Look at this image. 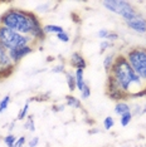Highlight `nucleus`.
<instances>
[{"instance_id":"f257e3e1","label":"nucleus","mask_w":146,"mask_h":147,"mask_svg":"<svg viewBox=\"0 0 146 147\" xmlns=\"http://www.w3.org/2000/svg\"><path fill=\"white\" fill-rule=\"evenodd\" d=\"M0 25L23 35H29L35 44L43 43L47 38L39 16L29 10H23L19 8L6 9L0 15Z\"/></svg>"},{"instance_id":"f03ea898","label":"nucleus","mask_w":146,"mask_h":147,"mask_svg":"<svg viewBox=\"0 0 146 147\" xmlns=\"http://www.w3.org/2000/svg\"><path fill=\"white\" fill-rule=\"evenodd\" d=\"M107 76H111L112 79L116 82V84L130 97L146 86V83L134 72V69L128 64L125 54H122V53L116 54L114 65L110 71V74Z\"/></svg>"},{"instance_id":"7ed1b4c3","label":"nucleus","mask_w":146,"mask_h":147,"mask_svg":"<svg viewBox=\"0 0 146 147\" xmlns=\"http://www.w3.org/2000/svg\"><path fill=\"white\" fill-rule=\"evenodd\" d=\"M0 43L8 51L23 45H35L34 40L29 35H23L3 25H0Z\"/></svg>"},{"instance_id":"20e7f679","label":"nucleus","mask_w":146,"mask_h":147,"mask_svg":"<svg viewBox=\"0 0 146 147\" xmlns=\"http://www.w3.org/2000/svg\"><path fill=\"white\" fill-rule=\"evenodd\" d=\"M125 57L134 72L146 83V48L142 47L130 48L125 53Z\"/></svg>"},{"instance_id":"39448f33","label":"nucleus","mask_w":146,"mask_h":147,"mask_svg":"<svg viewBox=\"0 0 146 147\" xmlns=\"http://www.w3.org/2000/svg\"><path fill=\"white\" fill-rule=\"evenodd\" d=\"M102 5L108 11L120 15L125 20V23L132 20L139 15V13L134 8V5L130 1H126V0H105V1H102Z\"/></svg>"},{"instance_id":"423d86ee","label":"nucleus","mask_w":146,"mask_h":147,"mask_svg":"<svg viewBox=\"0 0 146 147\" xmlns=\"http://www.w3.org/2000/svg\"><path fill=\"white\" fill-rule=\"evenodd\" d=\"M106 94L110 99L115 101L116 103L126 101L127 98H130V96L127 93H125L122 89L116 84V82L112 79L111 76H107V81H106Z\"/></svg>"},{"instance_id":"0eeeda50","label":"nucleus","mask_w":146,"mask_h":147,"mask_svg":"<svg viewBox=\"0 0 146 147\" xmlns=\"http://www.w3.org/2000/svg\"><path fill=\"white\" fill-rule=\"evenodd\" d=\"M33 52H34V45H23V47H18V48L8 51V54H9V58L11 59V62L15 65H18L22 62V59H24L26 55H29Z\"/></svg>"},{"instance_id":"6e6552de","label":"nucleus","mask_w":146,"mask_h":147,"mask_svg":"<svg viewBox=\"0 0 146 147\" xmlns=\"http://www.w3.org/2000/svg\"><path fill=\"white\" fill-rule=\"evenodd\" d=\"M126 25L130 29H132L134 32L139 33V34H145L146 33V19L140 13H139V15L132 19V20L126 22Z\"/></svg>"},{"instance_id":"1a4fd4ad","label":"nucleus","mask_w":146,"mask_h":147,"mask_svg":"<svg viewBox=\"0 0 146 147\" xmlns=\"http://www.w3.org/2000/svg\"><path fill=\"white\" fill-rule=\"evenodd\" d=\"M69 65L76 69L84 71L86 67H87V62H86V58L79 52H73L71 55V59H69Z\"/></svg>"},{"instance_id":"9d476101","label":"nucleus","mask_w":146,"mask_h":147,"mask_svg":"<svg viewBox=\"0 0 146 147\" xmlns=\"http://www.w3.org/2000/svg\"><path fill=\"white\" fill-rule=\"evenodd\" d=\"M114 112H115V115H117V116L121 117L122 115H125V113L131 112V107H130V105H128L126 101H121V102H117L115 105Z\"/></svg>"},{"instance_id":"9b49d317","label":"nucleus","mask_w":146,"mask_h":147,"mask_svg":"<svg viewBox=\"0 0 146 147\" xmlns=\"http://www.w3.org/2000/svg\"><path fill=\"white\" fill-rule=\"evenodd\" d=\"M64 98H66V105L68 107H71L73 109H82V102L77 97H74L73 94H67Z\"/></svg>"},{"instance_id":"f8f14e48","label":"nucleus","mask_w":146,"mask_h":147,"mask_svg":"<svg viewBox=\"0 0 146 147\" xmlns=\"http://www.w3.org/2000/svg\"><path fill=\"white\" fill-rule=\"evenodd\" d=\"M74 77H76V84H77V89H78L79 92H82V89H83V87L86 84V81H84V71L76 69Z\"/></svg>"},{"instance_id":"ddd939ff","label":"nucleus","mask_w":146,"mask_h":147,"mask_svg":"<svg viewBox=\"0 0 146 147\" xmlns=\"http://www.w3.org/2000/svg\"><path fill=\"white\" fill-rule=\"evenodd\" d=\"M115 58H116V54L115 53H110L103 58V69L105 72L110 74V71H111L112 65H114V62H115Z\"/></svg>"},{"instance_id":"4468645a","label":"nucleus","mask_w":146,"mask_h":147,"mask_svg":"<svg viewBox=\"0 0 146 147\" xmlns=\"http://www.w3.org/2000/svg\"><path fill=\"white\" fill-rule=\"evenodd\" d=\"M43 29H44L45 34H59V33H63L64 29L62 28L61 25H55V24H47V25H43Z\"/></svg>"},{"instance_id":"2eb2a0df","label":"nucleus","mask_w":146,"mask_h":147,"mask_svg":"<svg viewBox=\"0 0 146 147\" xmlns=\"http://www.w3.org/2000/svg\"><path fill=\"white\" fill-rule=\"evenodd\" d=\"M66 81H67V86L69 88V91H74L77 89V84H76V77H74V73L73 72H66Z\"/></svg>"},{"instance_id":"dca6fc26","label":"nucleus","mask_w":146,"mask_h":147,"mask_svg":"<svg viewBox=\"0 0 146 147\" xmlns=\"http://www.w3.org/2000/svg\"><path fill=\"white\" fill-rule=\"evenodd\" d=\"M24 128L28 129V131H30V132H34L35 131V123H34V117H33V116H28L25 118Z\"/></svg>"},{"instance_id":"f3484780","label":"nucleus","mask_w":146,"mask_h":147,"mask_svg":"<svg viewBox=\"0 0 146 147\" xmlns=\"http://www.w3.org/2000/svg\"><path fill=\"white\" fill-rule=\"evenodd\" d=\"M132 118H134V116H132L131 112H127L125 113V115H122L120 117V125L122 127H126L127 125H130V122L132 121Z\"/></svg>"},{"instance_id":"a211bd4d","label":"nucleus","mask_w":146,"mask_h":147,"mask_svg":"<svg viewBox=\"0 0 146 147\" xmlns=\"http://www.w3.org/2000/svg\"><path fill=\"white\" fill-rule=\"evenodd\" d=\"M28 111H29V102H26L24 106L20 108V111L18 113V121H23L28 117Z\"/></svg>"},{"instance_id":"6ab92c4d","label":"nucleus","mask_w":146,"mask_h":147,"mask_svg":"<svg viewBox=\"0 0 146 147\" xmlns=\"http://www.w3.org/2000/svg\"><path fill=\"white\" fill-rule=\"evenodd\" d=\"M9 103H10V96H5L0 99V113L5 112L8 109Z\"/></svg>"},{"instance_id":"aec40b11","label":"nucleus","mask_w":146,"mask_h":147,"mask_svg":"<svg viewBox=\"0 0 146 147\" xmlns=\"http://www.w3.org/2000/svg\"><path fill=\"white\" fill-rule=\"evenodd\" d=\"M16 136L15 135H8V136H5L4 137V140H3V141H4V143L6 145V147H13L15 145V142H16Z\"/></svg>"},{"instance_id":"412c9836","label":"nucleus","mask_w":146,"mask_h":147,"mask_svg":"<svg viewBox=\"0 0 146 147\" xmlns=\"http://www.w3.org/2000/svg\"><path fill=\"white\" fill-rule=\"evenodd\" d=\"M114 126H115V119H114V117L107 116V117H106V118L103 119V128L106 129V131H110V129H111Z\"/></svg>"},{"instance_id":"4be33fe9","label":"nucleus","mask_w":146,"mask_h":147,"mask_svg":"<svg viewBox=\"0 0 146 147\" xmlns=\"http://www.w3.org/2000/svg\"><path fill=\"white\" fill-rule=\"evenodd\" d=\"M89 97H91V88H89V86L86 83L83 89H82V92H81V98L82 99H88Z\"/></svg>"},{"instance_id":"5701e85b","label":"nucleus","mask_w":146,"mask_h":147,"mask_svg":"<svg viewBox=\"0 0 146 147\" xmlns=\"http://www.w3.org/2000/svg\"><path fill=\"white\" fill-rule=\"evenodd\" d=\"M55 36H57V39H58L59 42H62V43H68L69 40H71V38H69V34L66 30L63 32V33H59V34H57Z\"/></svg>"},{"instance_id":"b1692460","label":"nucleus","mask_w":146,"mask_h":147,"mask_svg":"<svg viewBox=\"0 0 146 147\" xmlns=\"http://www.w3.org/2000/svg\"><path fill=\"white\" fill-rule=\"evenodd\" d=\"M111 45H112L111 42H108V40H102L101 43H99V53L106 52V51H107V48H110Z\"/></svg>"},{"instance_id":"393cba45","label":"nucleus","mask_w":146,"mask_h":147,"mask_svg":"<svg viewBox=\"0 0 146 147\" xmlns=\"http://www.w3.org/2000/svg\"><path fill=\"white\" fill-rule=\"evenodd\" d=\"M110 34V30L108 29H99V30L97 32V36L99 39H102V40H106L107 39V36Z\"/></svg>"},{"instance_id":"a878e982","label":"nucleus","mask_w":146,"mask_h":147,"mask_svg":"<svg viewBox=\"0 0 146 147\" xmlns=\"http://www.w3.org/2000/svg\"><path fill=\"white\" fill-rule=\"evenodd\" d=\"M52 72L53 73H66L67 71H66V67H64V64H58V65H54L52 68Z\"/></svg>"},{"instance_id":"bb28decb","label":"nucleus","mask_w":146,"mask_h":147,"mask_svg":"<svg viewBox=\"0 0 146 147\" xmlns=\"http://www.w3.org/2000/svg\"><path fill=\"white\" fill-rule=\"evenodd\" d=\"M25 143H26V138H25V136H20L18 140H16L15 145L13 146V147H24V146H25Z\"/></svg>"},{"instance_id":"cd10ccee","label":"nucleus","mask_w":146,"mask_h":147,"mask_svg":"<svg viewBox=\"0 0 146 147\" xmlns=\"http://www.w3.org/2000/svg\"><path fill=\"white\" fill-rule=\"evenodd\" d=\"M146 96V86L144 87L142 89H140L139 92H136V93H134L130 98H140V97H145Z\"/></svg>"},{"instance_id":"c85d7f7f","label":"nucleus","mask_w":146,"mask_h":147,"mask_svg":"<svg viewBox=\"0 0 146 147\" xmlns=\"http://www.w3.org/2000/svg\"><path fill=\"white\" fill-rule=\"evenodd\" d=\"M118 39V34L116 32H111L110 30V34H108V36H107V39L106 40H108V42H115V40H117Z\"/></svg>"},{"instance_id":"c756f323","label":"nucleus","mask_w":146,"mask_h":147,"mask_svg":"<svg viewBox=\"0 0 146 147\" xmlns=\"http://www.w3.org/2000/svg\"><path fill=\"white\" fill-rule=\"evenodd\" d=\"M38 145H39V137H33L28 142V147H36Z\"/></svg>"},{"instance_id":"7c9ffc66","label":"nucleus","mask_w":146,"mask_h":147,"mask_svg":"<svg viewBox=\"0 0 146 147\" xmlns=\"http://www.w3.org/2000/svg\"><path fill=\"white\" fill-rule=\"evenodd\" d=\"M64 108H66V105H63V103H61V105H54L52 107V109L54 112H62V111H64Z\"/></svg>"},{"instance_id":"2f4dec72","label":"nucleus","mask_w":146,"mask_h":147,"mask_svg":"<svg viewBox=\"0 0 146 147\" xmlns=\"http://www.w3.org/2000/svg\"><path fill=\"white\" fill-rule=\"evenodd\" d=\"M145 113H146V105H145V106H142V108H141V113H140V115H145Z\"/></svg>"},{"instance_id":"473e14b6","label":"nucleus","mask_w":146,"mask_h":147,"mask_svg":"<svg viewBox=\"0 0 146 147\" xmlns=\"http://www.w3.org/2000/svg\"><path fill=\"white\" fill-rule=\"evenodd\" d=\"M0 71H1V68H0Z\"/></svg>"}]
</instances>
